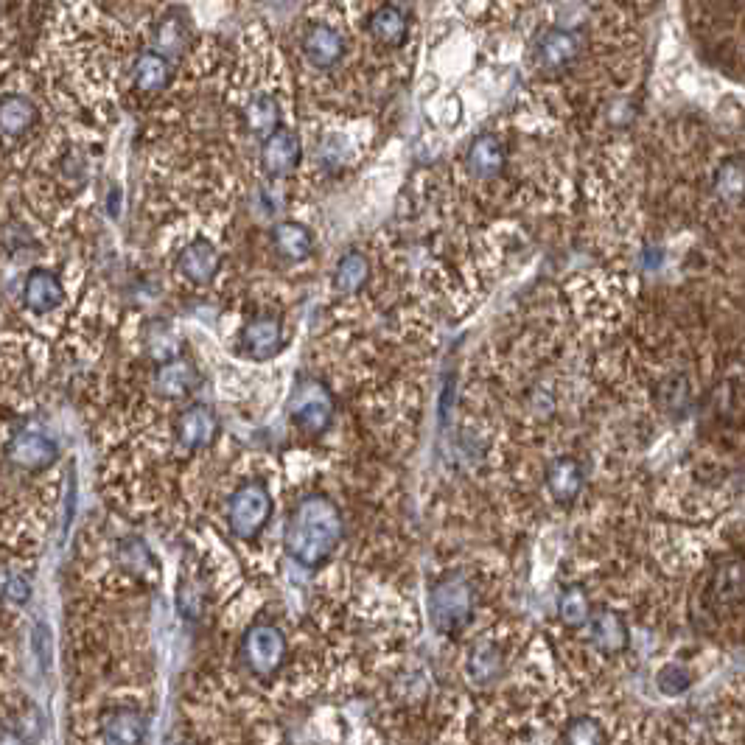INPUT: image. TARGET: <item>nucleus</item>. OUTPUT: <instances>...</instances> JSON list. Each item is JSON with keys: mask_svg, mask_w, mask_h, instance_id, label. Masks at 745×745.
I'll return each mask as SVG.
<instances>
[{"mask_svg": "<svg viewBox=\"0 0 745 745\" xmlns=\"http://www.w3.org/2000/svg\"><path fill=\"white\" fill-rule=\"evenodd\" d=\"M339 541H342V516L331 499L311 493L292 507L283 530V544L292 561L309 569L323 566L334 555Z\"/></svg>", "mask_w": 745, "mask_h": 745, "instance_id": "f257e3e1", "label": "nucleus"}, {"mask_svg": "<svg viewBox=\"0 0 745 745\" xmlns=\"http://www.w3.org/2000/svg\"><path fill=\"white\" fill-rule=\"evenodd\" d=\"M269 516H272V496H269L267 482L261 479H250L239 485V491L227 502V524L241 541H255L269 524Z\"/></svg>", "mask_w": 745, "mask_h": 745, "instance_id": "f03ea898", "label": "nucleus"}, {"mask_svg": "<svg viewBox=\"0 0 745 745\" xmlns=\"http://www.w3.org/2000/svg\"><path fill=\"white\" fill-rule=\"evenodd\" d=\"M432 622L440 633H460L474 617V589L463 575H449L432 589Z\"/></svg>", "mask_w": 745, "mask_h": 745, "instance_id": "7ed1b4c3", "label": "nucleus"}, {"mask_svg": "<svg viewBox=\"0 0 745 745\" xmlns=\"http://www.w3.org/2000/svg\"><path fill=\"white\" fill-rule=\"evenodd\" d=\"M241 656H244V664L250 673L258 678H269V675L278 673L286 661V639L275 625L255 622L241 639Z\"/></svg>", "mask_w": 745, "mask_h": 745, "instance_id": "20e7f679", "label": "nucleus"}, {"mask_svg": "<svg viewBox=\"0 0 745 745\" xmlns=\"http://www.w3.org/2000/svg\"><path fill=\"white\" fill-rule=\"evenodd\" d=\"M289 415L300 432L323 435L334 421V398L320 381H303L289 401Z\"/></svg>", "mask_w": 745, "mask_h": 745, "instance_id": "39448f33", "label": "nucleus"}, {"mask_svg": "<svg viewBox=\"0 0 745 745\" xmlns=\"http://www.w3.org/2000/svg\"><path fill=\"white\" fill-rule=\"evenodd\" d=\"M300 51L314 71H334L348 54V43L337 26H331L325 20H311L300 37Z\"/></svg>", "mask_w": 745, "mask_h": 745, "instance_id": "423d86ee", "label": "nucleus"}, {"mask_svg": "<svg viewBox=\"0 0 745 745\" xmlns=\"http://www.w3.org/2000/svg\"><path fill=\"white\" fill-rule=\"evenodd\" d=\"M300 157H303V146H300L297 132L281 127L261 146V169L269 180H283L297 169Z\"/></svg>", "mask_w": 745, "mask_h": 745, "instance_id": "0eeeda50", "label": "nucleus"}, {"mask_svg": "<svg viewBox=\"0 0 745 745\" xmlns=\"http://www.w3.org/2000/svg\"><path fill=\"white\" fill-rule=\"evenodd\" d=\"M9 460L23 468V471H45L51 465L57 463L59 449L57 443L51 440L43 432H34V429H26V432H17L12 440H9Z\"/></svg>", "mask_w": 745, "mask_h": 745, "instance_id": "6e6552de", "label": "nucleus"}, {"mask_svg": "<svg viewBox=\"0 0 745 745\" xmlns=\"http://www.w3.org/2000/svg\"><path fill=\"white\" fill-rule=\"evenodd\" d=\"M222 269V255L208 239H194L177 253V272L194 286H208Z\"/></svg>", "mask_w": 745, "mask_h": 745, "instance_id": "1a4fd4ad", "label": "nucleus"}, {"mask_svg": "<svg viewBox=\"0 0 745 745\" xmlns=\"http://www.w3.org/2000/svg\"><path fill=\"white\" fill-rule=\"evenodd\" d=\"M241 348L255 362H267L272 356H278L283 348L281 320L272 317V314L253 317L250 323L244 325V331H241Z\"/></svg>", "mask_w": 745, "mask_h": 745, "instance_id": "9d476101", "label": "nucleus"}, {"mask_svg": "<svg viewBox=\"0 0 745 745\" xmlns=\"http://www.w3.org/2000/svg\"><path fill=\"white\" fill-rule=\"evenodd\" d=\"M219 435V421L213 415V409H208L205 404H194L180 412L177 418V443L183 451H199L208 449L213 440Z\"/></svg>", "mask_w": 745, "mask_h": 745, "instance_id": "9b49d317", "label": "nucleus"}, {"mask_svg": "<svg viewBox=\"0 0 745 745\" xmlns=\"http://www.w3.org/2000/svg\"><path fill=\"white\" fill-rule=\"evenodd\" d=\"M65 300V286L59 281L57 272L51 269H31L29 278L23 283V303L26 309L34 311V314H48L62 306Z\"/></svg>", "mask_w": 745, "mask_h": 745, "instance_id": "f8f14e48", "label": "nucleus"}, {"mask_svg": "<svg viewBox=\"0 0 745 745\" xmlns=\"http://www.w3.org/2000/svg\"><path fill=\"white\" fill-rule=\"evenodd\" d=\"M146 740V720L132 706H118L104 715L101 723V743L104 745H143Z\"/></svg>", "mask_w": 745, "mask_h": 745, "instance_id": "ddd939ff", "label": "nucleus"}, {"mask_svg": "<svg viewBox=\"0 0 745 745\" xmlns=\"http://www.w3.org/2000/svg\"><path fill=\"white\" fill-rule=\"evenodd\" d=\"M577 54H580V43H577L575 34L566 29H547L535 43V59L547 71H558V68L572 65Z\"/></svg>", "mask_w": 745, "mask_h": 745, "instance_id": "4468645a", "label": "nucleus"}, {"mask_svg": "<svg viewBox=\"0 0 745 745\" xmlns=\"http://www.w3.org/2000/svg\"><path fill=\"white\" fill-rule=\"evenodd\" d=\"M40 121V110L29 96L20 93H9L0 99V135L6 138H20L29 135L31 129Z\"/></svg>", "mask_w": 745, "mask_h": 745, "instance_id": "2eb2a0df", "label": "nucleus"}, {"mask_svg": "<svg viewBox=\"0 0 745 745\" xmlns=\"http://www.w3.org/2000/svg\"><path fill=\"white\" fill-rule=\"evenodd\" d=\"M244 127L261 141H267L272 132L281 129V104L275 101L272 93L261 90V93H253L247 99V104H244Z\"/></svg>", "mask_w": 745, "mask_h": 745, "instance_id": "dca6fc26", "label": "nucleus"}, {"mask_svg": "<svg viewBox=\"0 0 745 745\" xmlns=\"http://www.w3.org/2000/svg\"><path fill=\"white\" fill-rule=\"evenodd\" d=\"M505 146L496 135H479L468 146V171L479 180H493L505 169Z\"/></svg>", "mask_w": 745, "mask_h": 745, "instance_id": "f3484780", "label": "nucleus"}, {"mask_svg": "<svg viewBox=\"0 0 745 745\" xmlns=\"http://www.w3.org/2000/svg\"><path fill=\"white\" fill-rule=\"evenodd\" d=\"M367 31H370V37H373L376 43L387 45V48H398V45L407 43L409 20L398 6L384 3V6H379V9L370 15V20H367Z\"/></svg>", "mask_w": 745, "mask_h": 745, "instance_id": "a211bd4d", "label": "nucleus"}, {"mask_svg": "<svg viewBox=\"0 0 745 745\" xmlns=\"http://www.w3.org/2000/svg\"><path fill=\"white\" fill-rule=\"evenodd\" d=\"M709 600L715 608L745 603V563H726L709 580Z\"/></svg>", "mask_w": 745, "mask_h": 745, "instance_id": "6ab92c4d", "label": "nucleus"}, {"mask_svg": "<svg viewBox=\"0 0 745 745\" xmlns=\"http://www.w3.org/2000/svg\"><path fill=\"white\" fill-rule=\"evenodd\" d=\"M272 247L289 264H303L314 250V239H311L309 227L297 225V222H281L272 230Z\"/></svg>", "mask_w": 745, "mask_h": 745, "instance_id": "aec40b11", "label": "nucleus"}, {"mask_svg": "<svg viewBox=\"0 0 745 745\" xmlns=\"http://www.w3.org/2000/svg\"><path fill=\"white\" fill-rule=\"evenodd\" d=\"M194 387H197V370H194V365L183 362V359H171V362H163V365L157 367V395H163L169 401H177V398H185Z\"/></svg>", "mask_w": 745, "mask_h": 745, "instance_id": "412c9836", "label": "nucleus"}, {"mask_svg": "<svg viewBox=\"0 0 745 745\" xmlns=\"http://www.w3.org/2000/svg\"><path fill=\"white\" fill-rule=\"evenodd\" d=\"M586 625H589L591 642L600 647L603 653H619L622 647L628 645V628L614 611H597V614H591Z\"/></svg>", "mask_w": 745, "mask_h": 745, "instance_id": "4be33fe9", "label": "nucleus"}, {"mask_svg": "<svg viewBox=\"0 0 745 745\" xmlns=\"http://www.w3.org/2000/svg\"><path fill=\"white\" fill-rule=\"evenodd\" d=\"M171 62L160 51H143L135 59V87L143 93H160L171 82Z\"/></svg>", "mask_w": 745, "mask_h": 745, "instance_id": "5701e85b", "label": "nucleus"}, {"mask_svg": "<svg viewBox=\"0 0 745 745\" xmlns=\"http://www.w3.org/2000/svg\"><path fill=\"white\" fill-rule=\"evenodd\" d=\"M547 488L558 502H572L577 493H580V488H583V471H580V465L572 457H563L558 463H552Z\"/></svg>", "mask_w": 745, "mask_h": 745, "instance_id": "b1692460", "label": "nucleus"}, {"mask_svg": "<svg viewBox=\"0 0 745 745\" xmlns=\"http://www.w3.org/2000/svg\"><path fill=\"white\" fill-rule=\"evenodd\" d=\"M370 278V261H367L362 253H348L339 258L337 272H334V289H337L339 295H353V292H359L362 286Z\"/></svg>", "mask_w": 745, "mask_h": 745, "instance_id": "393cba45", "label": "nucleus"}, {"mask_svg": "<svg viewBox=\"0 0 745 745\" xmlns=\"http://www.w3.org/2000/svg\"><path fill=\"white\" fill-rule=\"evenodd\" d=\"M502 670V653L491 642H482L468 656V673L474 681H491Z\"/></svg>", "mask_w": 745, "mask_h": 745, "instance_id": "a878e982", "label": "nucleus"}, {"mask_svg": "<svg viewBox=\"0 0 745 745\" xmlns=\"http://www.w3.org/2000/svg\"><path fill=\"white\" fill-rule=\"evenodd\" d=\"M717 197L726 202H740L745 197V166L740 160H726L715 177Z\"/></svg>", "mask_w": 745, "mask_h": 745, "instance_id": "bb28decb", "label": "nucleus"}, {"mask_svg": "<svg viewBox=\"0 0 745 745\" xmlns=\"http://www.w3.org/2000/svg\"><path fill=\"white\" fill-rule=\"evenodd\" d=\"M118 561H121V566L132 569L135 575H146V572L155 569V558H152V552L141 538H124L118 544Z\"/></svg>", "mask_w": 745, "mask_h": 745, "instance_id": "cd10ccee", "label": "nucleus"}, {"mask_svg": "<svg viewBox=\"0 0 745 745\" xmlns=\"http://www.w3.org/2000/svg\"><path fill=\"white\" fill-rule=\"evenodd\" d=\"M558 611H561L563 625H569V628H580V625H586L591 617L589 597L583 594V589H566L561 594Z\"/></svg>", "mask_w": 745, "mask_h": 745, "instance_id": "c85d7f7f", "label": "nucleus"}, {"mask_svg": "<svg viewBox=\"0 0 745 745\" xmlns=\"http://www.w3.org/2000/svg\"><path fill=\"white\" fill-rule=\"evenodd\" d=\"M566 745H605V731L591 717H577L566 726Z\"/></svg>", "mask_w": 745, "mask_h": 745, "instance_id": "c756f323", "label": "nucleus"}, {"mask_svg": "<svg viewBox=\"0 0 745 745\" xmlns=\"http://www.w3.org/2000/svg\"><path fill=\"white\" fill-rule=\"evenodd\" d=\"M177 608H180V614L185 619H199L202 608H205V597H202V591H199L194 580H183L177 586Z\"/></svg>", "mask_w": 745, "mask_h": 745, "instance_id": "7c9ffc66", "label": "nucleus"}, {"mask_svg": "<svg viewBox=\"0 0 745 745\" xmlns=\"http://www.w3.org/2000/svg\"><path fill=\"white\" fill-rule=\"evenodd\" d=\"M0 597L12 605L29 603L31 583L23 575H6L3 580H0Z\"/></svg>", "mask_w": 745, "mask_h": 745, "instance_id": "2f4dec72", "label": "nucleus"}, {"mask_svg": "<svg viewBox=\"0 0 745 745\" xmlns=\"http://www.w3.org/2000/svg\"><path fill=\"white\" fill-rule=\"evenodd\" d=\"M692 684V678L684 667H678V664H670V667H664L659 673V687L661 692H667V695H678V692H684V689Z\"/></svg>", "mask_w": 745, "mask_h": 745, "instance_id": "473e14b6", "label": "nucleus"}, {"mask_svg": "<svg viewBox=\"0 0 745 745\" xmlns=\"http://www.w3.org/2000/svg\"><path fill=\"white\" fill-rule=\"evenodd\" d=\"M0 745H26V743H23V737L15 734V731L0 729Z\"/></svg>", "mask_w": 745, "mask_h": 745, "instance_id": "72a5a7b5", "label": "nucleus"}]
</instances>
